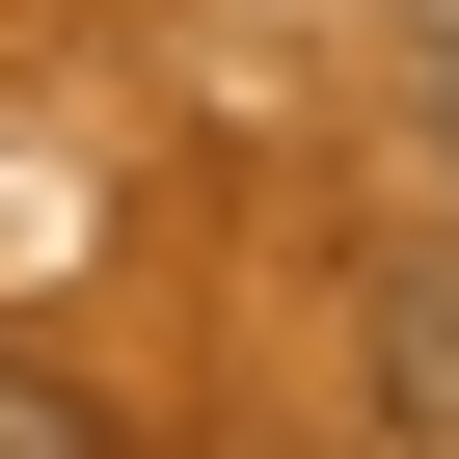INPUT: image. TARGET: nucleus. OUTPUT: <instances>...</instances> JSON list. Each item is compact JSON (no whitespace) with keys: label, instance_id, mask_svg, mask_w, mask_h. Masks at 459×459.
I'll list each match as a JSON object with an SVG mask.
<instances>
[]
</instances>
